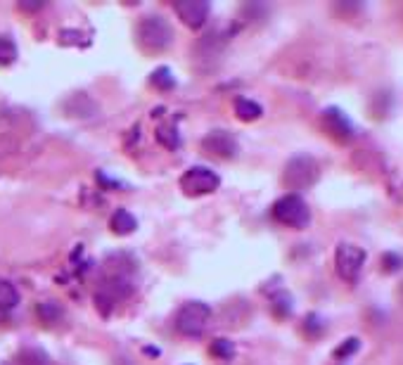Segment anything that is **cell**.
<instances>
[{"mask_svg": "<svg viewBox=\"0 0 403 365\" xmlns=\"http://www.w3.org/2000/svg\"><path fill=\"white\" fill-rule=\"evenodd\" d=\"M359 349H361V341L356 339V337H351V339H347V341H344V344L335 351V356H337V358H349L351 353H356Z\"/></svg>", "mask_w": 403, "mask_h": 365, "instance_id": "cell-18", "label": "cell"}, {"mask_svg": "<svg viewBox=\"0 0 403 365\" xmlns=\"http://www.w3.org/2000/svg\"><path fill=\"white\" fill-rule=\"evenodd\" d=\"M318 161L309 154H299V156H292L285 166V176L282 181L290 190H306L311 188L315 181H318Z\"/></svg>", "mask_w": 403, "mask_h": 365, "instance_id": "cell-4", "label": "cell"}, {"mask_svg": "<svg viewBox=\"0 0 403 365\" xmlns=\"http://www.w3.org/2000/svg\"><path fill=\"white\" fill-rule=\"evenodd\" d=\"M270 213H273V218L280 225H287V228H295V230L306 228L309 221H311L309 204L297 193L280 197V200L273 204V211Z\"/></svg>", "mask_w": 403, "mask_h": 365, "instance_id": "cell-3", "label": "cell"}, {"mask_svg": "<svg viewBox=\"0 0 403 365\" xmlns=\"http://www.w3.org/2000/svg\"><path fill=\"white\" fill-rule=\"evenodd\" d=\"M363 266H365V249L359 245H351V242H342L335 252V268L339 277L349 285L359 282L363 273Z\"/></svg>", "mask_w": 403, "mask_h": 365, "instance_id": "cell-5", "label": "cell"}, {"mask_svg": "<svg viewBox=\"0 0 403 365\" xmlns=\"http://www.w3.org/2000/svg\"><path fill=\"white\" fill-rule=\"evenodd\" d=\"M138 43L149 52H161L174 43V29L161 15H147L138 24Z\"/></svg>", "mask_w": 403, "mask_h": 365, "instance_id": "cell-1", "label": "cell"}, {"mask_svg": "<svg viewBox=\"0 0 403 365\" xmlns=\"http://www.w3.org/2000/svg\"><path fill=\"white\" fill-rule=\"evenodd\" d=\"M211 321V306L204 301H188L178 309L174 325L183 337H199Z\"/></svg>", "mask_w": 403, "mask_h": 365, "instance_id": "cell-2", "label": "cell"}, {"mask_svg": "<svg viewBox=\"0 0 403 365\" xmlns=\"http://www.w3.org/2000/svg\"><path fill=\"white\" fill-rule=\"evenodd\" d=\"M157 140L164 145L166 149H178V147H181V136H178L176 126H159V129H157Z\"/></svg>", "mask_w": 403, "mask_h": 365, "instance_id": "cell-13", "label": "cell"}, {"mask_svg": "<svg viewBox=\"0 0 403 365\" xmlns=\"http://www.w3.org/2000/svg\"><path fill=\"white\" fill-rule=\"evenodd\" d=\"M19 304V292L10 280L0 277V316H8L15 306Z\"/></svg>", "mask_w": 403, "mask_h": 365, "instance_id": "cell-11", "label": "cell"}, {"mask_svg": "<svg viewBox=\"0 0 403 365\" xmlns=\"http://www.w3.org/2000/svg\"><path fill=\"white\" fill-rule=\"evenodd\" d=\"M178 19L190 29L204 26V22L209 19V3L206 0H178L174 5Z\"/></svg>", "mask_w": 403, "mask_h": 365, "instance_id": "cell-7", "label": "cell"}, {"mask_svg": "<svg viewBox=\"0 0 403 365\" xmlns=\"http://www.w3.org/2000/svg\"><path fill=\"white\" fill-rule=\"evenodd\" d=\"M322 124H325V129L332 138H337V140H342V143H349L356 133L351 121L347 119V114L337 107H330L322 112Z\"/></svg>", "mask_w": 403, "mask_h": 365, "instance_id": "cell-9", "label": "cell"}, {"mask_svg": "<svg viewBox=\"0 0 403 365\" xmlns=\"http://www.w3.org/2000/svg\"><path fill=\"white\" fill-rule=\"evenodd\" d=\"M382 263H384V270H399L401 266H403V259L399 257V254H384V259H382Z\"/></svg>", "mask_w": 403, "mask_h": 365, "instance_id": "cell-19", "label": "cell"}, {"mask_svg": "<svg viewBox=\"0 0 403 365\" xmlns=\"http://www.w3.org/2000/svg\"><path fill=\"white\" fill-rule=\"evenodd\" d=\"M152 86L154 88H159V90H171L176 86V79H174V74H171V69L169 67H159V69H154L152 72Z\"/></svg>", "mask_w": 403, "mask_h": 365, "instance_id": "cell-15", "label": "cell"}, {"mask_svg": "<svg viewBox=\"0 0 403 365\" xmlns=\"http://www.w3.org/2000/svg\"><path fill=\"white\" fill-rule=\"evenodd\" d=\"M109 225H112V230L117 235H131L138 228V221H135V216L129 211V209H117L114 216H112V221H109Z\"/></svg>", "mask_w": 403, "mask_h": 365, "instance_id": "cell-10", "label": "cell"}, {"mask_svg": "<svg viewBox=\"0 0 403 365\" xmlns=\"http://www.w3.org/2000/svg\"><path fill=\"white\" fill-rule=\"evenodd\" d=\"M235 114H238L240 121H256V119H261L263 109H261V104L249 100V97H238V100H235Z\"/></svg>", "mask_w": 403, "mask_h": 365, "instance_id": "cell-12", "label": "cell"}, {"mask_svg": "<svg viewBox=\"0 0 403 365\" xmlns=\"http://www.w3.org/2000/svg\"><path fill=\"white\" fill-rule=\"evenodd\" d=\"M202 147H204V152L214 154L218 159H235L240 152L238 140L226 131H211L209 136L202 140Z\"/></svg>", "mask_w": 403, "mask_h": 365, "instance_id": "cell-8", "label": "cell"}, {"mask_svg": "<svg viewBox=\"0 0 403 365\" xmlns=\"http://www.w3.org/2000/svg\"><path fill=\"white\" fill-rule=\"evenodd\" d=\"M211 353H214L216 358H221V361H230V358L235 356V346H233V341H228V339H216L214 344H211Z\"/></svg>", "mask_w": 403, "mask_h": 365, "instance_id": "cell-16", "label": "cell"}, {"mask_svg": "<svg viewBox=\"0 0 403 365\" xmlns=\"http://www.w3.org/2000/svg\"><path fill=\"white\" fill-rule=\"evenodd\" d=\"M17 45L10 36H0V67H10L17 60Z\"/></svg>", "mask_w": 403, "mask_h": 365, "instance_id": "cell-14", "label": "cell"}, {"mask_svg": "<svg viewBox=\"0 0 403 365\" xmlns=\"http://www.w3.org/2000/svg\"><path fill=\"white\" fill-rule=\"evenodd\" d=\"M218 185H221L218 173L206 169V166H190V169L181 176V190L188 197L211 195L218 190Z\"/></svg>", "mask_w": 403, "mask_h": 365, "instance_id": "cell-6", "label": "cell"}, {"mask_svg": "<svg viewBox=\"0 0 403 365\" xmlns=\"http://www.w3.org/2000/svg\"><path fill=\"white\" fill-rule=\"evenodd\" d=\"M273 306H275V311H278V316H290V311H292L290 294L280 292L278 297H273Z\"/></svg>", "mask_w": 403, "mask_h": 365, "instance_id": "cell-17", "label": "cell"}]
</instances>
